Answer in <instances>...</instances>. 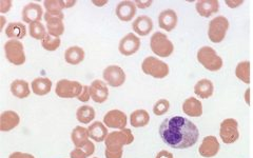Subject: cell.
I'll return each instance as SVG.
<instances>
[{
    "instance_id": "cell-1",
    "label": "cell",
    "mask_w": 253,
    "mask_h": 158,
    "mask_svg": "<svg viewBox=\"0 0 253 158\" xmlns=\"http://www.w3.org/2000/svg\"><path fill=\"white\" fill-rule=\"evenodd\" d=\"M160 136L167 146L183 150L191 148L196 144L200 132L192 121L181 116H173L162 122Z\"/></svg>"
},
{
    "instance_id": "cell-2",
    "label": "cell",
    "mask_w": 253,
    "mask_h": 158,
    "mask_svg": "<svg viewBox=\"0 0 253 158\" xmlns=\"http://www.w3.org/2000/svg\"><path fill=\"white\" fill-rule=\"evenodd\" d=\"M197 60L206 70L210 71V72H217L223 68L224 65L223 59L218 56L215 50L208 45L201 47L197 52Z\"/></svg>"
},
{
    "instance_id": "cell-3",
    "label": "cell",
    "mask_w": 253,
    "mask_h": 158,
    "mask_svg": "<svg viewBox=\"0 0 253 158\" xmlns=\"http://www.w3.org/2000/svg\"><path fill=\"white\" fill-rule=\"evenodd\" d=\"M141 70L146 75L152 76L156 79H163L167 77L170 72L167 63L152 56H148L141 62Z\"/></svg>"
},
{
    "instance_id": "cell-4",
    "label": "cell",
    "mask_w": 253,
    "mask_h": 158,
    "mask_svg": "<svg viewBox=\"0 0 253 158\" xmlns=\"http://www.w3.org/2000/svg\"><path fill=\"white\" fill-rule=\"evenodd\" d=\"M150 47L158 57H169L174 51V45L168 36L162 32H155L150 39Z\"/></svg>"
},
{
    "instance_id": "cell-5",
    "label": "cell",
    "mask_w": 253,
    "mask_h": 158,
    "mask_svg": "<svg viewBox=\"0 0 253 158\" xmlns=\"http://www.w3.org/2000/svg\"><path fill=\"white\" fill-rule=\"evenodd\" d=\"M134 141V135L130 129H123L109 133L105 144L106 149L123 150L124 146H129Z\"/></svg>"
},
{
    "instance_id": "cell-6",
    "label": "cell",
    "mask_w": 253,
    "mask_h": 158,
    "mask_svg": "<svg viewBox=\"0 0 253 158\" xmlns=\"http://www.w3.org/2000/svg\"><path fill=\"white\" fill-rule=\"evenodd\" d=\"M229 20L224 16H216L208 26V37L213 43H219L225 39L229 30Z\"/></svg>"
},
{
    "instance_id": "cell-7",
    "label": "cell",
    "mask_w": 253,
    "mask_h": 158,
    "mask_svg": "<svg viewBox=\"0 0 253 158\" xmlns=\"http://www.w3.org/2000/svg\"><path fill=\"white\" fill-rule=\"evenodd\" d=\"M4 53L7 61L14 66H22L27 60L25 46L19 40H7L4 44Z\"/></svg>"
},
{
    "instance_id": "cell-8",
    "label": "cell",
    "mask_w": 253,
    "mask_h": 158,
    "mask_svg": "<svg viewBox=\"0 0 253 158\" xmlns=\"http://www.w3.org/2000/svg\"><path fill=\"white\" fill-rule=\"evenodd\" d=\"M43 18L45 20L47 34L60 38V36L65 33V25H63L65 14L62 12H45Z\"/></svg>"
},
{
    "instance_id": "cell-9",
    "label": "cell",
    "mask_w": 253,
    "mask_h": 158,
    "mask_svg": "<svg viewBox=\"0 0 253 158\" xmlns=\"http://www.w3.org/2000/svg\"><path fill=\"white\" fill-rule=\"evenodd\" d=\"M84 85L81 82L74 80H68V79H61L56 83L55 93L60 98H75L78 97L82 93Z\"/></svg>"
},
{
    "instance_id": "cell-10",
    "label": "cell",
    "mask_w": 253,
    "mask_h": 158,
    "mask_svg": "<svg viewBox=\"0 0 253 158\" xmlns=\"http://www.w3.org/2000/svg\"><path fill=\"white\" fill-rule=\"evenodd\" d=\"M219 136L225 144H234L240 138L239 122L233 119V118H227V119L220 123Z\"/></svg>"
},
{
    "instance_id": "cell-11",
    "label": "cell",
    "mask_w": 253,
    "mask_h": 158,
    "mask_svg": "<svg viewBox=\"0 0 253 158\" xmlns=\"http://www.w3.org/2000/svg\"><path fill=\"white\" fill-rule=\"evenodd\" d=\"M102 76H104L106 83L112 86V88L122 86L126 81V74L124 70L118 66H109L105 69Z\"/></svg>"
},
{
    "instance_id": "cell-12",
    "label": "cell",
    "mask_w": 253,
    "mask_h": 158,
    "mask_svg": "<svg viewBox=\"0 0 253 158\" xmlns=\"http://www.w3.org/2000/svg\"><path fill=\"white\" fill-rule=\"evenodd\" d=\"M140 47V39L134 34L129 33L122 38L118 45V50L124 56H132L135 54Z\"/></svg>"
},
{
    "instance_id": "cell-13",
    "label": "cell",
    "mask_w": 253,
    "mask_h": 158,
    "mask_svg": "<svg viewBox=\"0 0 253 158\" xmlns=\"http://www.w3.org/2000/svg\"><path fill=\"white\" fill-rule=\"evenodd\" d=\"M126 122H128L126 115L120 110L109 111L104 116V123L106 124L107 128L123 130L126 129Z\"/></svg>"
},
{
    "instance_id": "cell-14",
    "label": "cell",
    "mask_w": 253,
    "mask_h": 158,
    "mask_svg": "<svg viewBox=\"0 0 253 158\" xmlns=\"http://www.w3.org/2000/svg\"><path fill=\"white\" fill-rule=\"evenodd\" d=\"M42 15H44L42 12V6L38 3L31 2L23 6L21 17L23 22L32 25L35 22H41Z\"/></svg>"
},
{
    "instance_id": "cell-15",
    "label": "cell",
    "mask_w": 253,
    "mask_h": 158,
    "mask_svg": "<svg viewBox=\"0 0 253 158\" xmlns=\"http://www.w3.org/2000/svg\"><path fill=\"white\" fill-rule=\"evenodd\" d=\"M219 142L215 136H206L199 148V153L205 158L214 157L219 152Z\"/></svg>"
},
{
    "instance_id": "cell-16",
    "label": "cell",
    "mask_w": 253,
    "mask_h": 158,
    "mask_svg": "<svg viewBox=\"0 0 253 158\" xmlns=\"http://www.w3.org/2000/svg\"><path fill=\"white\" fill-rule=\"evenodd\" d=\"M90 93H91V98L93 101L96 102V104H104L105 101L109 98V89L108 84L104 81L96 79L90 84Z\"/></svg>"
},
{
    "instance_id": "cell-17",
    "label": "cell",
    "mask_w": 253,
    "mask_h": 158,
    "mask_svg": "<svg viewBox=\"0 0 253 158\" xmlns=\"http://www.w3.org/2000/svg\"><path fill=\"white\" fill-rule=\"evenodd\" d=\"M136 4L133 1H122L116 5L115 14L117 18L124 21L128 22L131 21L136 15Z\"/></svg>"
},
{
    "instance_id": "cell-18",
    "label": "cell",
    "mask_w": 253,
    "mask_h": 158,
    "mask_svg": "<svg viewBox=\"0 0 253 158\" xmlns=\"http://www.w3.org/2000/svg\"><path fill=\"white\" fill-rule=\"evenodd\" d=\"M178 17L175 11L171 9L165 10L158 15V27L166 32H171L176 28Z\"/></svg>"
},
{
    "instance_id": "cell-19",
    "label": "cell",
    "mask_w": 253,
    "mask_h": 158,
    "mask_svg": "<svg viewBox=\"0 0 253 158\" xmlns=\"http://www.w3.org/2000/svg\"><path fill=\"white\" fill-rule=\"evenodd\" d=\"M154 28L152 19L146 15L138 16V17L133 21L132 29L139 36H148L151 33Z\"/></svg>"
},
{
    "instance_id": "cell-20",
    "label": "cell",
    "mask_w": 253,
    "mask_h": 158,
    "mask_svg": "<svg viewBox=\"0 0 253 158\" xmlns=\"http://www.w3.org/2000/svg\"><path fill=\"white\" fill-rule=\"evenodd\" d=\"M196 12L205 18H209L219 11V2L217 0H200L195 4Z\"/></svg>"
},
{
    "instance_id": "cell-21",
    "label": "cell",
    "mask_w": 253,
    "mask_h": 158,
    "mask_svg": "<svg viewBox=\"0 0 253 158\" xmlns=\"http://www.w3.org/2000/svg\"><path fill=\"white\" fill-rule=\"evenodd\" d=\"M20 122L19 115L14 111H4L0 116V131L9 132L18 126Z\"/></svg>"
},
{
    "instance_id": "cell-22",
    "label": "cell",
    "mask_w": 253,
    "mask_h": 158,
    "mask_svg": "<svg viewBox=\"0 0 253 158\" xmlns=\"http://www.w3.org/2000/svg\"><path fill=\"white\" fill-rule=\"evenodd\" d=\"M89 136L93 141L101 142L105 141L107 136L109 135L108 128L106 124L101 121H94L88 128Z\"/></svg>"
},
{
    "instance_id": "cell-23",
    "label": "cell",
    "mask_w": 253,
    "mask_h": 158,
    "mask_svg": "<svg viewBox=\"0 0 253 158\" xmlns=\"http://www.w3.org/2000/svg\"><path fill=\"white\" fill-rule=\"evenodd\" d=\"M85 53L84 49L78 45L70 46L65 52V60L71 66H77L84 60Z\"/></svg>"
},
{
    "instance_id": "cell-24",
    "label": "cell",
    "mask_w": 253,
    "mask_h": 158,
    "mask_svg": "<svg viewBox=\"0 0 253 158\" xmlns=\"http://www.w3.org/2000/svg\"><path fill=\"white\" fill-rule=\"evenodd\" d=\"M183 112L190 117H201L203 115L202 102L194 97L187 98L183 104Z\"/></svg>"
},
{
    "instance_id": "cell-25",
    "label": "cell",
    "mask_w": 253,
    "mask_h": 158,
    "mask_svg": "<svg viewBox=\"0 0 253 158\" xmlns=\"http://www.w3.org/2000/svg\"><path fill=\"white\" fill-rule=\"evenodd\" d=\"M214 92V85L209 79H201L194 85V93L202 99L211 97Z\"/></svg>"
},
{
    "instance_id": "cell-26",
    "label": "cell",
    "mask_w": 253,
    "mask_h": 158,
    "mask_svg": "<svg viewBox=\"0 0 253 158\" xmlns=\"http://www.w3.org/2000/svg\"><path fill=\"white\" fill-rule=\"evenodd\" d=\"M5 35L11 40H19L27 35L26 26L21 22H10L5 28Z\"/></svg>"
},
{
    "instance_id": "cell-27",
    "label": "cell",
    "mask_w": 253,
    "mask_h": 158,
    "mask_svg": "<svg viewBox=\"0 0 253 158\" xmlns=\"http://www.w3.org/2000/svg\"><path fill=\"white\" fill-rule=\"evenodd\" d=\"M31 86H32V91L34 92L35 95H38V96H44V95L49 94L51 92L52 81L49 78L38 77L32 81Z\"/></svg>"
},
{
    "instance_id": "cell-28",
    "label": "cell",
    "mask_w": 253,
    "mask_h": 158,
    "mask_svg": "<svg viewBox=\"0 0 253 158\" xmlns=\"http://www.w3.org/2000/svg\"><path fill=\"white\" fill-rule=\"evenodd\" d=\"M11 92L15 97L19 99L27 98L30 96V85L26 80L22 79H16L11 83Z\"/></svg>"
},
{
    "instance_id": "cell-29",
    "label": "cell",
    "mask_w": 253,
    "mask_h": 158,
    "mask_svg": "<svg viewBox=\"0 0 253 158\" xmlns=\"http://www.w3.org/2000/svg\"><path fill=\"white\" fill-rule=\"evenodd\" d=\"M89 132L88 129L84 128V126L77 125L76 128L73 129L72 134H71V139H72L73 145L75 148H81L84 146L86 142L89 141Z\"/></svg>"
},
{
    "instance_id": "cell-30",
    "label": "cell",
    "mask_w": 253,
    "mask_h": 158,
    "mask_svg": "<svg viewBox=\"0 0 253 158\" xmlns=\"http://www.w3.org/2000/svg\"><path fill=\"white\" fill-rule=\"evenodd\" d=\"M150 121V115L146 110H136L130 115V123L134 128H144Z\"/></svg>"
},
{
    "instance_id": "cell-31",
    "label": "cell",
    "mask_w": 253,
    "mask_h": 158,
    "mask_svg": "<svg viewBox=\"0 0 253 158\" xmlns=\"http://www.w3.org/2000/svg\"><path fill=\"white\" fill-rule=\"evenodd\" d=\"M95 116H96L95 110H94V108H92L90 106L79 107L78 110L76 111L77 120L84 124H89L90 122H92Z\"/></svg>"
},
{
    "instance_id": "cell-32",
    "label": "cell",
    "mask_w": 253,
    "mask_h": 158,
    "mask_svg": "<svg viewBox=\"0 0 253 158\" xmlns=\"http://www.w3.org/2000/svg\"><path fill=\"white\" fill-rule=\"evenodd\" d=\"M95 152V145L93 141H88L86 144L81 148H75L72 152L70 153L71 158H88L93 155Z\"/></svg>"
},
{
    "instance_id": "cell-33",
    "label": "cell",
    "mask_w": 253,
    "mask_h": 158,
    "mask_svg": "<svg viewBox=\"0 0 253 158\" xmlns=\"http://www.w3.org/2000/svg\"><path fill=\"white\" fill-rule=\"evenodd\" d=\"M235 76L244 83H250V62L248 60L242 61L236 66Z\"/></svg>"
},
{
    "instance_id": "cell-34",
    "label": "cell",
    "mask_w": 253,
    "mask_h": 158,
    "mask_svg": "<svg viewBox=\"0 0 253 158\" xmlns=\"http://www.w3.org/2000/svg\"><path fill=\"white\" fill-rule=\"evenodd\" d=\"M29 33L32 38L37 39V40H42V39L45 37V35L47 34V32H46V28L42 25V22H35L30 25Z\"/></svg>"
},
{
    "instance_id": "cell-35",
    "label": "cell",
    "mask_w": 253,
    "mask_h": 158,
    "mask_svg": "<svg viewBox=\"0 0 253 158\" xmlns=\"http://www.w3.org/2000/svg\"><path fill=\"white\" fill-rule=\"evenodd\" d=\"M60 44H61L60 38L51 36L50 34H46L45 37L42 40V47L45 51H49V52L56 51L60 46Z\"/></svg>"
},
{
    "instance_id": "cell-36",
    "label": "cell",
    "mask_w": 253,
    "mask_h": 158,
    "mask_svg": "<svg viewBox=\"0 0 253 158\" xmlns=\"http://www.w3.org/2000/svg\"><path fill=\"white\" fill-rule=\"evenodd\" d=\"M46 12H62L66 9V3L63 0H46L43 2Z\"/></svg>"
},
{
    "instance_id": "cell-37",
    "label": "cell",
    "mask_w": 253,
    "mask_h": 158,
    "mask_svg": "<svg viewBox=\"0 0 253 158\" xmlns=\"http://www.w3.org/2000/svg\"><path fill=\"white\" fill-rule=\"evenodd\" d=\"M170 109V102L167 99H160L155 102L153 107V113L156 116H163L168 112Z\"/></svg>"
},
{
    "instance_id": "cell-38",
    "label": "cell",
    "mask_w": 253,
    "mask_h": 158,
    "mask_svg": "<svg viewBox=\"0 0 253 158\" xmlns=\"http://www.w3.org/2000/svg\"><path fill=\"white\" fill-rule=\"evenodd\" d=\"M79 101L82 102H88L91 98V93H90V88L88 85H84V89L82 93L79 94V96L77 97Z\"/></svg>"
},
{
    "instance_id": "cell-39",
    "label": "cell",
    "mask_w": 253,
    "mask_h": 158,
    "mask_svg": "<svg viewBox=\"0 0 253 158\" xmlns=\"http://www.w3.org/2000/svg\"><path fill=\"white\" fill-rule=\"evenodd\" d=\"M124 150H110L106 149L105 155L106 158H122L123 157Z\"/></svg>"
},
{
    "instance_id": "cell-40",
    "label": "cell",
    "mask_w": 253,
    "mask_h": 158,
    "mask_svg": "<svg viewBox=\"0 0 253 158\" xmlns=\"http://www.w3.org/2000/svg\"><path fill=\"white\" fill-rule=\"evenodd\" d=\"M12 4L13 2L11 0H1V1H0V13L5 14L7 12H10V10L12 9Z\"/></svg>"
},
{
    "instance_id": "cell-41",
    "label": "cell",
    "mask_w": 253,
    "mask_h": 158,
    "mask_svg": "<svg viewBox=\"0 0 253 158\" xmlns=\"http://www.w3.org/2000/svg\"><path fill=\"white\" fill-rule=\"evenodd\" d=\"M9 158H35L34 155L29 153H22V152H14L10 155Z\"/></svg>"
},
{
    "instance_id": "cell-42",
    "label": "cell",
    "mask_w": 253,
    "mask_h": 158,
    "mask_svg": "<svg viewBox=\"0 0 253 158\" xmlns=\"http://www.w3.org/2000/svg\"><path fill=\"white\" fill-rule=\"evenodd\" d=\"M155 158H174L173 154L169 151H166V150H163V151L158 152Z\"/></svg>"
},
{
    "instance_id": "cell-43",
    "label": "cell",
    "mask_w": 253,
    "mask_h": 158,
    "mask_svg": "<svg viewBox=\"0 0 253 158\" xmlns=\"http://www.w3.org/2000/svg\"><path fill=\"white\" fill-rule=\"evenodd\" d=\"M135 4L139 9H147V7L153 4V1H139V0H137V1H135Z\"/></svg>"
},
{
    "instance_id": "cell-44",
    "label": "cell",
    "mask_w": 253,
    "mask_h": 158,
    "mask_svg": "<svg viewBox=\"0 0 253 158\" xmlns=\"http://www.w3.org/2000/svg\"><path fill=\"white\" fill-rule=\"evenodd\" d=\"M229 7H231V9H234V7L240 6L241 4H243V1H234V0H228V1L225 2Z\"/></svg>"
},
{
    "instance_id": "cell-45",
    "label": "cell",
    "mask_w": 253,
    "mask_h": 158,
    "mask_svg": "<svg viewBox=\"0 0 253 158\" xmlns=\"http://www.w3.org/2000/svg\"><path fill=\"white\" fill-rule=\"evenodd\" d=\"M107 0H101V1H99V0H93L92 1V3L96 6H104L105 4H107Z\"/></svg>"
},
{
    "instance_id": "cell-46",
    "label": "cell",
    "mask_w": 253,
    "mask_h": 158,
    "mask_svg": "<svg viewBox=\"0 0 253 158\" xmlns=\"http://www.w3.org/2000/svg\"><path fill=\"white\" fill-rule=\"evenodd\" d=\"M5 23H6V19L3 15H1L0 16V31H3Z\"/></svg>"
},
{
    "instance_id": "cell-47",
    "label": "cell",
    "mask_w": 253,
    "mask_h": 158,
    "mask_svg": "<svg viewBox=\"0 0 253 158\" xmlns=\"http://www.w3.org/2000/svg\"><path fill=\"white\" fill-rule=\"evenodd\" d=\"M245 101H246V104L248 106H250V89L248 88L245 92Z\"/></svg>"
},
{
    "instance_id": "cell-48",
    "label": "cell",
    "mask_w": 253,
    "mask_h": 158,
    "mask_svg": "<svg viewBox=\"0 0 253 158\" xmlns=\"http://www.w3.org/2000/svg\"><path fill=\"white\" fill-rule=\"evenodd\" d=\"M66 3V9H70V7H72L76 4V1H65Z\"/></svg>"
},
{
    "instance_id": "cell-49",
    "label": "cell",
    "mask_w": 253,
    "mask_h": 158,
    "mask_svg": "<svg viewBox=\"0 0 253 158\" xmlns=\"http://www.w3.org/2000/svg\"><path fill=\"white\" fill-rule=\"evenodd\" d=\"M95 158H97V157H95Z\"/></svg>"
}]
</instances>
